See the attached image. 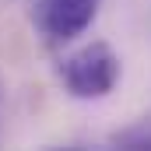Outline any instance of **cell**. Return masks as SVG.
Listing matches in <instances>:
<instances>
[{
    "instance_id": "6da1fadb",
    "label": "cell",
    "mask_w": 151,
    "mask_h": 151,
    "mask_svg": "<svg viewBox=\"0 0 151 151\" xmlns=\"http://www.w3.org/2000/svg\"><path fill=\"white\" fill-rule=\"evenodd\" d=\"M60 81L67 95L81 102H99L119 81V56L113 53L109 42H88L60 63Z\"/></svg>"
},
{
    "instance_id": "7a4b0ae2",
    "label": "cell",
    "mask_w": 151,
    "mask_h": 151,
    "mask_svg": "<svg viewBox=\"0 0 151 151\" xmlns=\"http://www.w3.org/2000/svg\"><path fill=\"white\" fill-rule=\"evenodd\" d=\"M102 0H35V21L53 42H70L84 35L99 14Z\"/></svg>"
},
{
    "instance_id": "3957f363",
    "label": "cell",
    "mask_w": 151,
    "mask_h": 151,
    "mask_svg": "<svg viewBox=\"0 0 151 151\" xmlns=\"http://www.w3.org/2000/svg\"><path fill=\"white\" fill-rule=\"evenodd\" d=\"M109 151H151V123H137L127 134H119Z\"/></svg>"
}]
</instances>
